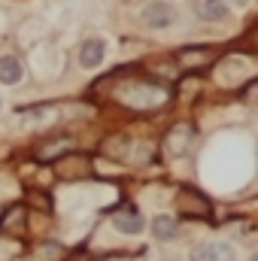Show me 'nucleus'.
I'll return each mask as SVG.
<instances>
[{"mask_svg": "<svg viewBox=\"0 0 258 261\" xmlns=\"http://www.w3.org/2000/svg\"><path fill=\"white\" fill-rule=\"evenodd\" d=\"M110 219H113V228L122 231V234H140V231H143V216H140V210H134V206L116 210Z\"/></svg>", "mask_w": 258, "mask_h": 261, "instance_id": "obj_1", "label": "nucleus"}, {"mask_svg": "<svg viewBox=\"0 0 258 261\" xmlns=\"http://www.w3.org/2000/svg\"><path fill=\"white\" fill-rule=\"evenodd\" d=\"M104 58H107L104 40H85L79 46V64L85 67V70H97V67L104 64Z\"/></svg>", "mask_w": 258, "mask_h": 261, "instance_id": "obj_2", "label": "nucleus"}, {"mask_svg": "<svg viewBox=\"0 0 258 261\" xmlns=\"http://www.w3.org/2000/svg\"><path fill=\"white\" fill-rule=\"evenodd\" d=\"M231 258V246L225 243H200L189 252V261H228Z\"/></svg>", "mask_w": 258, "mask_h": 261, "instance_id": "obj_3", "label": "nucleus"}, {"mask_svg": "<svg viewBox=\"0 0 258 261\" xmlns=\"http://www.w3.org/2000/svg\"><path fill=\"white\" fill-rule=\"evenodd\" d=\"M192 137H194L192 125H176V128L164 137V149H167V155H183Z\"/></svg>", "mask_w": 258, "mask_h": 261, "instance_id": "obj_4", "label": "nucleus"}, {"mask_svg": "<svg viewBox=\"0 0 258 261\" xmlns=\"http://www.w3.org/2000/svg\"><path fill=\"white\" fill-rule=\"evenodd\" d=\"M24 79V64L15 55H0V82L3 85H18Z\"/></svg>", "mask_w": 258, "mask_h": 261, "instance_id": "obj_5", "label": "nucleus"}, {"mask_svg": "<svg viewBox=\"0 0 258 261\" xmlns=\"http://www.w3.org/2000/svg\"><path fill=\"white\" fill-rule=\"evenodd\" d=\"M143 21H146L149 28H167V24L173 21V9H170L167 3H149V6L143 9Z\"/></svg>", "mask_w": 258, "mask_h": 261, "instance_id": "obj_6", "label": "nucleus"}, {"mask_svg": "<svg viewBox=\"0 0 258 261\" xmlns=\"http://www.w3.org/2000/svg\"><path fill=\"white\" fill-rule=\"evenodd\" d=\"M149 228H152V237L161 240V243H167V240H173V237L179 234V222H176L173 216H155Z\"/></svg>", "mask_w": 258, "mask_h": 261, "instance_id": "obj_7", "label": "nucleus"}, {"mask_svg": "<svg viewBox=\"0 0 258 261\" xmlns=\"http://www.w3.org/2000/svg\"><path fill=\"white\" fill-rule=\"evenodd\" d=\"M179 210L186 216H194V219H207L210 216V203L200 195H194V192H183L179 195Z\"/></svg>", "mask_w": 258, "mask_h": 261, "instance_id": "obj_8", "label": "nucleus"}, {"mask_svg": "<svg viewBox=\"0 0 258 261\" xmlns=\"http://www.w3.org/2000/svg\"><path fill=\"white\" fill-rule=\"evenodd\" d=\"M197 18L222 21V18H228V3L225 0H197Z\"/></svg>", "mask_w": 258, "mask_h": 261, "instance_id": "obj_9", "label": "nucleus"}, {"mask_svg": "<svg viewBox=\"0 0 258 261\" xmlns=\"http://www.w3.org/2000/svg\"><path fill=\"white\" fill-rule=\"evenodd\" d=\"M21 228H24V206H12L0 222V231H21Z\"/></svg>", "mask_w": 258, "mask_h": 261, "instance_id": "obj_10", "label": "nucleus"}, {"mask_svg": "<svg viewBox=\"0 0 258 261\" xmlns=\"http://www.w3.org/2000/svg\"><path fill=\"white\" fill-rule=\"evenodd\" d=\"M67 146H70V140H55V143H49V146H40V158L49 161V158H55V152H61Z\"/></svg>", "mask_w": 258, "mask_h": 261, "instance_id": "obj_11", "label": "nucleus"}, {"mask_svg": "<svg viewBox=\"0 0 258 261\" xmlns=\"http://www.w3.org/2000/svg\"><path fill=\"white\" fill-rule=\"evenodd\" d=\"M43 255H46V258H58V255H61V246H55V243H46V246H43Z\"/></svg>", "mask_w": 258, "mask_h": 261, "instance_id": "obj_12", "label": "nucleus"}]
</instances>
